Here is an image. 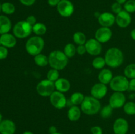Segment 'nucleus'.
<instances>
[{"mask_svg":"<svg viewBox=\"0 0 135 134\" xmlns=\"http://www.w3.org/2000/svg\"><path fill=\"white\" fill-rule=\"evenodd\" d=\"M19 1L25 6H31L34 5L36 0H19Z\"/></svg>","mask_w":135,"mask_h":134,"instance_id":"40","label":"nucleus"},{"mask_svg":"<svg viewBox=\"0 0 135 134\" xmlns=\"http://www.w3.org/2000/svg\"><path fill=\"white\" fill-rule=\"evenodd\" d=\"M86 53L92 56H98L102 51V43L95 38H90L86 41L85 44Z\"/></svg>","mask_w":135,"mask_h":134,"instance_id":"10","label":"nucleus"},{"mask_svg":"<svg viewBox=\"0 0 135 134\" xmlns=\"http://www.w3.org/2000/svg\"><path fill=\"white\" fill-rule=\"evenodd\" d=\"M45 42L41 36L35 35L29 38L25 44V49L30 55L34 56L41 53L44 47Z\"/></svg>","mask_w":135,"mask_h":134,"instance_id":"4","label":"nucleus"},{"mask_svg":"<svg viewBox=\"0 0 135 134\" xmlns=\"http://www.w3.org/2000/svg\"><path fill=\"white\" fill-rule=\"evenodd\" d=\"M50 101L54 107L57 109H62L67 105V100L63 93L55 91L50 96Z\"/></svg>","mask_w":135,"mask_h":134,"instance_id":"8","label":"nucleus"},{"mask_svg":"<svg viewBox=\"0 0 135 134\" xmlns=\"http://www.w3.org/2000/svg\"><path fill=\"white\" fill-rule=\"evenodd\" d=\"M80 109L82 112L86 115H94L101 110V103L92 96H86L80 105Z\"/></svg>","mask_w":135,"mask_h":134,"instance_id":"3","label":"nucleus"},{"mask_svg":"<svg viewBox=\"0 0 135 134\" xmlns=\"http://www.w3.org/2000/svg\"><path fill=\"white\" fill-rule=\"evenodd\" d=\"M129 89L132 91H135V78L131 79L129 81Z\"/></svg>","mask_w":135,"mask_h":134,"instance_id":"41","label":"nucleus"},{"mask_svg":"<svg viewBox=\"0 0 135 134\" xmlns=\"http://www.w3.org/2000/svg\"><path fill=\"white\" fill-rule=\"evenodd\" d=\"M82 110L78 106H72L67 112V117L71 122H76L80 119Z\"/></svg>","mask_w":135,"mask_h":134,"instance_id":"22","label":"nucleus"},{"mask_svg":"<svg viewBox=\"0 0 135 134\" xmlns=\"http://www.w3.org/2000/svg\"><path fill=\"white\" fill-rule=\"evenodd\" d=\"M60 1L61 0H47V3L51 7H57Z\"/></svg>","mask_w":135,"mask_h":134,"instance_id":"42","label":"nucleus"},{"mask_svg":"<svg viewBox=\"0 0 135 134\" xmlns=\"http://www.w3.org/2000/svg\"><path fill=\"white\" fill-rule=\"evenodd\" d=\"M92 65L96 69H103L105 65H106L105 59L102 56H96L92 60Z\"/></svg>","mask_w":135,"mask_h":134,"instance_id":"28","label":"nucleus"},{"mask_svg":"<svg viewBox=\"0 0 135 134\" xmlns=\"http://www.w3.org/2000/svg\"><path fill=\"white\" fill-rule=\"evenodd\" d=\"M22 134H34V133L30 131H25V132H24Z\"/></svg>","mask_w":135,"mask_h":134,"instance_id":"46","label":"nucleus"},{"mask_svg":"<svg viewBox=\"0 0 135 134\" xmlns=\"http://www.w3.org/2000/svg\"><path fill=\"white\" fill-rule=\"evenodd\" d=\"M132 21V18L131 14L126 11L122 10L120 13L116 14L115 22L117 26L120 28L128 27L131 24Z\"/></svg>","mask_w":135,"mask_h":134,"instance_id":"13","label":"nucleus"},{"mask_svg":"<svg viewBox=\"0 0 135 134\" xmlns=\"http://www.w3.org/2000/svg\"><path fill=\"white\" fill-rule=\"evenodd\" d=\"M129 128V123L127 120L123 118L116 119L113 125V130L115 134H127Z\"/></svg>","mask_w":135,"mask_h":134,"instance_id":"14","label":"nucleus"},{"mask_svg":"<svg viewBox=\"0 0 135 134\" xmlns=\"http://www.w3.org/2000/svg\"><path fill=\"white\" fill-rule=\"evenodd\" d=\"M26 21L29 24L31 25L32 26H34L36 22V18L34 17V15H30L26 18Z\"/></svg>","mask_w":135,"mask_h":134,"instance_id":"39","label":"nucleus"},{"mask_svg":"<svg viewBox=\"0 0 135 134\" xmlns=\"http://www.w3.org/2000/svg\"><path fill=\"white\" fill-rule=\"evenodd\" d=\"M36 91L42 97H50L55 91V82L50 80H43L36 85Z\"/></svg>","mask_w":135,"mask_h":134,"instance_id":"7","label":"nucleus"},{"mask_svg":"<svg viewBox=\"0 0 135 134\" xmlns=\"http://www.w3.org/2000/svg\"><path fill=\"white\" fill-rule=\"evenodd\" d=\"M1 11L6 14H12L15 11V7L10 2H5L1 4Z\"/></svg>","mask_w":135,"mask_h":134,"instance_id":"29","label":"nucleus"},{"mask_svg":"<svg viewBox=\"0 0 135 134\" xmlns=\"http://www.w3.org/2000/svg\"><path fill=\"white\" fill-rule=\"evenodd\" d=\"M125 103H126V97L124 93L121 92H114L111 95L109 100V105L113 109L123 107Z\"/></svg>","mask_w":135,"mask_h":134,"instance_id":"11","label":"nucleus"},{"mask_svg":"<svg viewBox=\"0 0 135 134\" xmlns=\"http://www.w3.org/2000/svg\"><path fill=\"white\" fill-rule=\"evenodd\" d=\"M112 11L113 13L115 14H118L121 11L123 10L122 9V6H121V4L118 3L117 2H115L112 4Z\"/></svg>","mask_w":135,"mask_h":134,"instance_id":"35","label":"nucleus"},{"mask_svg":"<svg viewBox=\"0 0 135 134\" xmlns=\"http://www.w3.org/2000/svg\"><path fill=\"white\" fill-rule=\"evenodd\" d=\"M54 134H62V133H59V132H57V133H54Z\"/></svg>","mask_w":135,"mask_h":134,"instance_id":"49","label":"nucleus"},{"mask_svg":"<svg viewBox=\"0 0 135 134\" xmlns=\"http://www.w3.org/2000/svg\"><path fill=\"white\" fill-rule=\"evenodd\" d=\"M55 87L58 91L65 93L68 91L71 88V84L67 79L64 78H59L55 81Z\"/></svg>","mask_w":135,"mask_h":134,"instance_id":"19","label":"nucleus"},{"mask_svg":"<svg viewBox=\"0 0 135 134\" xmlns=\"http://www.w3.org/2000/svg\"><path fill=\"white\" fill-rule=\"evenodd\" d=\"M74 42L78 45H84L86 42V37L84 33L81 32H76L73 34V36Z\"/></svg>","mask_w":135,"mask_h":134,"instance_id":"26","label":"nucleus"},{"mask_svg":"<svg viewBox=\"0 0 135 134\" xmlns=\"http://www.w3.org/2000/svg\"><path fill=\"white\" fill-rule=\"evenodd\" d=\"M16 131L15 123L9 119L3 120L0 123V134H15Z\"/></svg>","mask_w":135,"mask_h":134,"instance_id":"17","label":"nucleus"},{"mask_svg":"<svg viewBox=\"0 0 135 134\" xmlns=\"http://www.w3.org/2000/svg\"><path fill=\"white\" fill-rule=\"evenodd\" d=\"M112 32L110 28L101 26L98 29L95 33V39L101 43H107L112 37Z\"/></svg>","mask_w":135,"mask_h":134,"instance_id":"12","label":"nucleus"},{"mask_svg":"<svg viewBox=\"0 0 135 134\" xmlns=\"http://www.w3.org/2000/svg\"><path fill=\"white\" fill-rule=\"evenodd\" d=\"M63 53L65 54V55L69 59V58H72L76 53V47L73 43H67L65 46L64 49H63Z\"/></svg>","mask_w":135,"mask_h":134,"instance_id":"27","label":"nucleus"},{"mask_svg":"<svg viewBox=\"0 0 135 134\" xmlns=\"http://www.w3.org/2000/svg\"><path fill=\"white\" fill-rule=\"evenodd\" d=\"M84 97H85L84 96V95L80 92H75L71 95L69 99V102L72 105V106L80 105L83 102Z\"/></svg>","mask_w":135,"mask_h":134,"instance_id":"23","label":"nucleus"},{"mask_svg":"<svg viewBox=\"0 0 135 134\" xmlns=\"http://www.w3.org/2000/svg\"><path fill=\"white\" fill-rule=\"evenodd\" d=\"M0 45H1V42H0Z\"/></svg>","mask_w":135,"mask_h":134,"instance_id":"50","label":"nucleus"},{"mask_svg":"<svg viewBox=\"0 0 135 134\" xmlns=\"http://www.w3.org/2000/svg\"><path fill=\"white\" fill-rule=\"evenodd\" d=\"M113 109L109 105L104 106L100 110V116L104 119H107L112 116Z\"/></svg>","mask_w":135,"mask_h":134,"instance_id":"32","label":"nucleus"},{"mask_svg":"<svg viewBox=\"0 0 135 134\" xmlns=\"http://www.w3.org/2000/svg\"><path fill=\"white\" fill-rule=\"evenodd\" d=\"M130 35H131V37L132 39H133V40L135 41V28L131 30V33H130Z\"/></svg>","mask_w":135,"mask_h":134,"instance_id":"44","label":"nucleus"},{"mask_svg":"<svg viewBox=\"0 0 135 134\" xmlns=\"http://www.w3.org/2000/svg\"><path fill=\"white\" fill-rule=\"evenodd\" d=\"M32 32L38 36L44 35L47 32V27L46 25L41 22H37L32 26Z\"/></svg>","mask_w":135,"mask_h":134,"instance_id":"25","label":"nucleus"},{"mask_svg":"<svg viewBox=\"0 0 135 134\" xmlns=\"http://www.w3.org/2000/svg\"><path fill=\"white\" fill-rule=\"evenodd\" d=\"M127 1V0H116V2H117L118 3L121 4V5H123V4H125V3H126V1Z\"/></svg>","mask_w":135,"mask_h":134,"instance_id":"45","label":"nucleus"},{"mask_svg":"<svg viewBox=\"0 0 135 134\" xmlns=\"http://www.w3.org/2000/svg\"><path fill=\"white\" fill-rule=\"evenodd\" d=\"M59 78V70L54 68H51L47 73V79L51 81L55 82Z\"/></svg>","mask_w":135,"mask_h":134,"instance_id":"33","label":"nucleus"},{"mask_svg":"<svg viewBox=\"0 0 135 134\" xmlns=\"http://www.w3.org/2000/svg\"><path fill=\"white\" fill-rule=\"evenodd\" d=\"M124 10L127 12L133 13L135 12V0H127L123 5Z\"/></svg>","mask_w":135,"mask_h":134,"instance_id":"34","label":"nucleus"},{"mask_svg":"<svg viewBox=\"0 0 135 134\" xmlns=\"http://www.w3.org/2000/svg\"><path fill=\"white\" fill-rule=\"evenodd\" d=\"M86 53L85 45H79L76 47V53L80 55H83Z\"/></svg>","mask_w":135,"mask_h":134,"instance_id":"37","label":"nucleus"},{"mask_svg":"<svg viewBox=\"0 0 135 134\" xmlns=\"http://www.w3.org/2000/svg\"><path fill=\"white\" fill-rule=\"evenodd\" d=\"M57 9L61 17H69L74 13V5L70 0H61Z\"/></svg>","mask_w":135,"mask_h":134,"instance_id":"9","label":"nucleus"},{"mask_svg":"<svg viewBox=\"0 0 135 134\" xmlns=\"http://www.w3.org/2000/svg\"><path fill=\"white\" fill-rule=\"evenodd\" d=\"M2 114H1V112H0V123L1 122V121H2Z\"/></svg>","mask_w":135,"mask_h":134,"instance_id":"47","label":"nucleus"},{"mask_svg":"<svg viewBox=\"0 0 135 134\" xmlns=\"http://www.w3.org/2000/svg\"><path fill=\"white\" fill-rule=\"evenodd\" d=\"M108 93V87L105 84L97 83L92 87L90 90L91 96L100 100L104 98Z\"/></svg>","mask_w":135,"mask_h":134,"instance_id":"15","label":"nucleus"},{"mask_svg":"<svg viewBox=\"0 0 135 134\" xmlns=\"http://www.w3.org/2000/svg\"><path fill=\"white\" fill-rule=\"evenodd\" d=\"M90 131L92 134H103V130L102 127L98 126H95L91 127Z\"/></svg>","mask_w":135,"mask_h":134,"instance_id":"38","label":"nucleus"},{"mask_svg":"<svg viewBox=\"0 0 135 134\" xmlns=\"http://www.w3.org/2000/svg\"><path fill=\"white\" fill-rule=\"evenodd\" d=\"M124 74L128 79L135 78V63H132L125 67Z\"/></svg>","mask_w":135,"mask_h":134,"instance_id":"30","label":"nucleus"},{"mask_svg":"<svg viewBox=\"0 0 135 134\" xmlns=\"http://www.w3.org/2000/svg\"><path fill=\"white\" fill-rule=\"evenodd\" d=\"M48 131H49V133H50V134H54V133H55L58 132L57 129V127L54 126H50V127H49Z\"/></svg>","mask_w":135,"mask_h":134,"instance_id":"43","label":"nucleus"},{"mask_svg":"<svg viewBox=\"0 0 135 134\" xmlns=\"http://www.w3.org/2000/svg\"><path fill=\"white\" fill-rule=\"evenodd\" d=\"M98 80L100 83L107 85L110 83L113 76L112 72L110 70L108 69V68H103L98 74Z\"/></svg>","mask_w":135,"mask_h":134,"instance_id":"21","label":"nucleus"},{"mask_svg":"<svg viewBox=\"0 0 135 134\" xmlns=\"http://www.w3.org/2000/svg\"><path fill=\"white\" fill-rule=\"evenodd\" d=\"M34 61L36 65L40 67H45L47 64H49L48 56L42 53H40L34 56Z\"/></svg>","mask_w":135,"mask_h":134,"instance_id":"24","label":"nucleus"},{"mask_svg":"<svg viewBox=\"0 0 135 134\" xmlns=\"http://www.w3.org/2000/svg\"><path fill=\"white\" fill-rule=\"evenodd\" d=\"M1 11V4L0 3V12Z\"/></svg>","mask_w":135,"mask_h":134,"instance_id":"48","label":"nucleus"},{"mask_svg":"<svg viewBox=\"0 0 135 134\" xmlns=\"http://www.w3.org/2000/svg\"><path fill=\"white\" fill-rule=\"evenodd\" d=\"M13 35L19 39H24L32 32V26L26 20H21L15 24L13 29Z\"/></svg>","mask_w":135,"mask_h":134,"instance_id":"5","label":"nucleus"},{"mask_svg":"<svg viewBox=\"0 0 135 134\" xmlns=\"http://www.w3.org/2000/svg\"><path fill=\"white\" fill-rule=\"evenodd\" d=\"M12 28V23L9 17L5 15H0V34L9 33Z\"/></svg>","mask_w":135,"mask_h":134,"instance_id":"20","label":"nucleus"},{"mask_svg":"<svg viewBox=\"0 0 135 134\" xmlns=\"http://www.w3.org/2000/svg\"><path fill=\"white\" fill-rule=\"evenodd\" d=\"M106 65L111 68H118L123 63L124 55L122 51L117 47H112L108 49L105 54Z\"/></svg>","mask_w":135,"mask_h":134,"instance_id":"1","label":"nucleus"},{"mask_svg":"<svg viewBox=\"0 0 135 134\" xmlns=\"http://www.w3.org/2000/svg\"><path fill=\"white\" fill-rule=\"evenodd\" d=\"M98 20L101 26L110 28L115 22V17L109 12H104L99 14Z\"/></svg>","mask_w":135,"mask_h":134,"instance_id":"16","label":"nucleus"},{"mask_svg":"<svg viewBox=\"0 0 135 134\" xmlns=\"http://www.w3.org/2000/svg\"><path fill=\"white\" fill-rule=\"evenodd\" d=\"M109 85L111 89L115 92L123 93L129 89V81L126 76L118 75L112 78Z\"/></svg>","mask_w":135,"mask_h":134,"instance_id":"6","label":"nucleus"},{"mask_svg":"<svg viewBox=\"0 0 135 134\" xmlns=\"http://www.w3.org/2000/svg\"><path fill=\"white\" fill-rule=\"evenodd\" d=\"M123 110L128 115H135V102L132 101L126 102L123 106Z\"/></svg>","mask_w":135,"mask_h":134,"instance_id":"31","label":"nucleus"},{"mask_svg":"<svg viewBox=\"0 0 135 134\" xmlns=\"http://www.w3.org/2000/svg\"><path fill=\"white\" fill-rule=\"evenodd\" d=\"M8 48L3 45H0V60H3L7 57Z\"/></svg>","mask_w":135,"mask_h":134,"instance_id":"36","label":"nucleus"},{"mask_svg":"<svg viewBox=\"0 0 135 134\" xmlns=\"http://www.w3.org/2000/svg\"><path fill=\"white\" fill-rule=\"evenodd\" d=\"M0 42H1V45L7 47V48L14 47L17 44L16 37L9 33H7V34H4L0 35Z\"/></svg>","mask_w":135,"mask_h":134,"instance_id":"18","label":"nucleus"},{"mask_svg":"<svg viewBox=\"0 0 135 134\" xmlns=\"http://www.w3.org/2000/svg\"><path fill=\"white\" fill-rule=\"evenodd\" d=\"M49 64L51 68L57 70L64 69L69 63V58L60 50L51 51L48 56Z\"/></svg>","mask_w":135,"mask_h":134,"instance_id":"2","label":"nucleus"}]
</instances>
